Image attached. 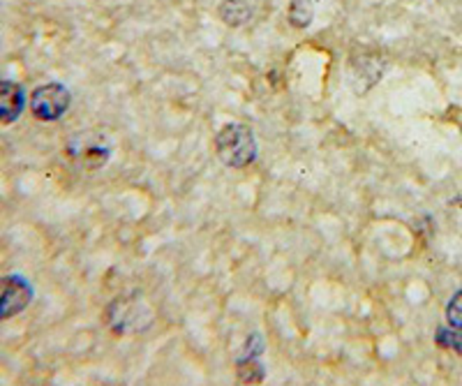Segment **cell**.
Listing matches in <instances>:
<instances>
[{
    "label": "cell",
    "instance_id": "cell-1",
    "mask_svg": "<svg viewBox=\"0 0 462 386\" xmlns=\"http://www.w3.org/2000/svg\"><path fill=\"white\" fill-rule=\"evenodd\" d=\"M217 155H220L222 162L226 167H247L253 164L257 158V139H254L253 130L245 125H238V123H229L226 127H222L216 139Z\"/></svg>",
    "mask_w": 462,
    "mask_h": 386
},
{
    "label": "cell",
    "instance_id": "cell-2",
    "mask_svg": "<svg viewBox=\"0 0 462 386\" xmlns=\"http://www.w3.org/2000/svg\"><path fill=\"white\" fill-rule=\"evenodd\" d=\"M69 90L63 84H44L35 88L31 97V109L40 121H58L69 109Z\"/></svg>",
    "mask_w": 462,
    "mask_h": 386
},
{
    "label": "cell",
    "instance_id": "cell-3",
    "mask_svg": "<svg viewBox=\"0 0 462 386\" xmlns=\"http://www.w3.org/2000/svg\"><path fill=\"white\" fill-rule=\"evenodd\" d=\"M32 301L31 282L19 275L0 278V319H10L26 310Z\"/></svg>",
    "mask_w": 462,
    "mask_h": 386
},
{
    "label": "cell",
    "instance_id": "cell-4",
    "mask_svg": "<svg viewBox=\"0 0 462 386\" xmlns=\"http://www.w3.org/2000/svg\"><path fill=\"white\" fill-rule=\"evenodd\" d=\"M26 106V93L14 81H0V123H14L23 114Z\"/></svg>",
    "mask_w": 462,
    "mask_h": 386
},
{
    "label": "cell",
    "instance_id": "cell-5",
    "mask_svg": "<svg viewBox=\"0 0 462 386\" xmlns=\"http://www.w3.org/2000/svg\"><path fill=\"white\" fill-rule=\"evenodd\" d=\"M257 5L259 0H225L220 5L222 22H226L229 26H243L253 19Z\"/></svg>",
    "mask_w": 462,
    "mask_h": 386
},
{
    "label": "cell",
    "instance_id": "cell-6",
    "mask_svg": "<svg viewBox=\"0 0 462 386\" xmlns=\"http://www.w3.org/2000/svg\"><path fill=\"white\" fill-rule=\"evenodd\" d=\"M74 158L79 160L81 164H88V167H100L102 162H105L106 158H109V149L106 146H102L100 142H93L90 146H77V151H74Z\"/></svg>",
    "mask_w": 462,
    "mask_h": 386
},
{
    "label": "cell",
    "instance_id": "cell-7",
    "mask_svg": "<svg viewBox=\"0 0 462 386\" xmlns=\"http://www.w3.org/2000/svg\"><path fill=\"white\" fill-rule=\"evenodd\" d=\"M312 14H315L312 0H294L291 7H289V22L294 23L296 28L308 26L312 22Z\"/></svg>",
    "mask_w": 462,
    "mask_h": 386
},
{
    "label": "cell",
    "instance_id": "cell-8",
    "mask_svg": "<svg viewBox=\"0 0 462 386\" xmlns=\"http://www.w3.org/2000/svg\"><path fill=\"white\" fill-rule=\"evenodd\" d=\"M447 319L453 328H462V291H457L456 297L448 301Z\"/></svg>",
    "mask_w": 462,
    "mask_h": 386
},
{
    "label": "cell",
    "instance_id": "cell-9",
    "mask_svg": "<svg viewBox=\"0 0 462 386\" xmlns=\"http://www.w3.org/2000/svg\"><path fill=\"white\" fill-rule=\"evenodd\" d=\"M437 343H439L441 347H448L453 349V352H457V354H462L460 334H453V331H447V328H439V331H437Z\"/></svg>",
    "mask_w": 462,
    "mask_h": 386
}]
</instances>
